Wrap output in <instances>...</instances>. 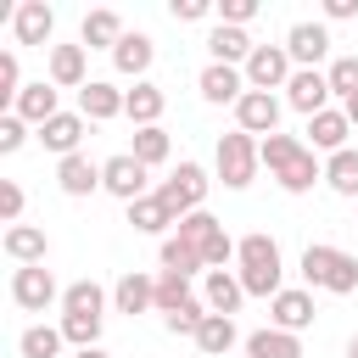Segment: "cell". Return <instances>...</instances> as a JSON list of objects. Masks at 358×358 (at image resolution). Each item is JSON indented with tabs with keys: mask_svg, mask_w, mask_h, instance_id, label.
I'll list each match as a JSON object with an SVG mask.
<instances>
[{
	"mask_svg": "<svg viewBox=\"0 0 358 358\" xmlns=\"http://www.w3.org/2000/svg\"><path fill=\"white\" fill-rule=\"evenodd\" d=\"M263 168H268V179L285 190V196H302V190H313L319 179H324V162L308 151V140H296V134H268L263 145Z\"/></svg>",
	"mask_w": 358,
	"mask_h": 358,
	"instance_id": "1",
	"label": "cell"
},
{
	"mask_svg": "<svg viewBox=\"0 0 358 358\" xmlns=\"http://www.w3.org/2000/svg\"><path fill=\"white\" fill-rule=\"evenodd\" d=\"M235 263H241L235 274H241L246 296H268V302H274V296L285 291V285H280L285 268H280V241H274V235H263V229L241 235V241H235Z\"/></svg>",
	"mask_w": 358,
	"mask_h": 358,
	"instance_id": "2",
	"label": "cell"
},
{
	"mask_svg": "<svg viewBox=\"0 0 358 358\" xmlns=\"http://www.w3.org/2000/svg\"><path fill=\"white\" fill-rule=\"evenodd\" d=\"M302 280L308 291H330V296H352L358 291V257L341 252V246H308L302 252Z\"/></svg>",
	"mask_w": 358,
	"mask_h": 358,
	"instance_id": "3",
	"label": "cell"
},
{
	"mask_svg": "<svg viewBox=\"0 0 358 358\" xmlns=\"http://www.w3.org/2000/svg\"><path fill=\"white\" fill-rule=\"evenodd\" d=\"M263 140H252L246 129H229V134H218V179L229 185V190H246L252 179H257V162H263V151H257Z\"/></svg>",
	"mask_w": 358,
	"mask_h": 358,
	"instance_id": "4",
	"label": "cell"
},
{
	"mask_svg": "<svg viewBox=\"0 0 358 358\" xmlns=\"http://www.w3.org/2000/svg\"><path fill=\"white\" fill-rule=\"evenodd\" d=\"M173 235H179L185 246H196L207 268H224V263L235 257V241L224 235V224H218L207 207H201V213H190V218H179V229H173Z\"/></svg>",
	"mask_w": 358,
	"mask_h": 358,
	"instance_id": "5",
	"label": "cell"
},
{
	"mask_svg": "<svg viewBox=\"0 0 358 358\" xmlns=\"http://www.w3.org/2000/svg\"><path fill=\"white\" fill-rule=\"evenodd\" d=\"M207 185H213V179H207V168H201V162H179V168L157 185V196L168 201V213H173V218H190V213H201Z\"/></svg>",
	"mask_w": 358,
	"mask_h": 358,
	"instance_id": "6",
	"label": "cell"
},
{
	"mask_svg": "<svg viewBox=\"0 0 358 358\" xmlns=\"http://www.w3.org/2000/svg\"><path fill=\"white\" fill-rule=\"evenodd\" d=\"M241 73H246V90H268V95H274V90H285V84H291L296 62H291V50H285V45H257V50H252V62H246Z\"/></svg>",
	"mask_w": 358,
	"mask_h": 358,
	"instance_id": "7",
	"label": "cell"
},
{
	"mask_svg": "<svg viewBox=\"0 0 358 358\" xmlns=\"http://www.w3.org/2000/svg\"><path fill=\"white\" fill-rule=\"evenodd\" d=\"M145 179H151V168L134 162V151H117V157L101 162V190H112L117 201H140V196H151Z\"/></svg>",
	"mask_w": 358,
	"mask_h": 358,
	"instance_id": "8",
	"label": "cell"
},
{
	"mask_svg": "<svg viewBox=\"0 0 358 358\" xmlns=\"http://www.w3.org/2000/svg\"><path fill=\"white\" fill-rule=\"evenodd\" d=\"M56 296H62V285H56V274H50L45 263H28V268H17V274H11V302H17V308L45 313Z\"/></svg>",
	"mask_w": 358,
	"mask_h": 358,
	"instance_id": "9",
	"label": "cell"
},
{
	"mask_svg": "<svg viewBox=\"0 0 358 358\" xmlns=\"http://www.w3.org/2000/svg\"><path fill=\"white\" fill-rule=\"evenodd\" d=\"M235 129H246L252 140L280 134V101H274L268 90H246V95L235 101Z\"/></svg>",
	"mask_w": 358,
	"mask_h": 358,
	"instance_id": "10",
	"label": "cell"
},
{
	"mask_svg": "<svg viewBox=\"0 0 358 358\" xmlns=\"http://www.w3.org/2000/svg\"><path fill=\"white\" fill-rule=\"evenodd\" d=\"M11 112L22 117V123H34V129H45L56 112H62V90L50 84V78H34V84H22V95L11 101Z\"/></svg>",
	"mask_w": 358,
	"mask_h": 358,
	"instance_id": "11",
	"label": "cell"
},
{
	"mask_svg": "<svg viewBox=\"0 0 358 358\" xmlns=\"http://www.w3.org/2000/svg\"><path fill=\"white\" fill-rule=\"evenodd\" d=\"M285 101H291L302 117H319V112H324V101H330V78H324L319 67H296V73H291V84H285Z\"/></svg>",
	"mask_w": 358,
	"mask_h": 358,
	"instance_id": "12",
	"label": "cell"
},
{
	"mask_svg": "<svg viewBox=\"0 0 358 358\" xmlns=\"http://www.w3.org/2000/svg\"><path fill=\"white\" fill-rule=\"evenodd\" d=\"M313 291H296V285H285L274 302H268V319H274V330H291V336H302L308 324H313Z\"/></svg>",
	"mask_w": 358,
	"mask_h": 358,
	"instance_id": "13",
	"label": "cell"
},
{
	"mask_svg": "<svg viewBox=\"0 0 358 358\" xmlns=\"http://www.w3.org/2000/svg\"><path fill=\"white\" fill-rule=\"evenodd\" d=\"M11 34H17V45H50L56 11H50L45 0H22V6L11 11Z\"/></svg>",
	"mask_w": 358,
	"mask_h": 358,
	"instance_id": "14",
	"label": "cell"
},
{
	"mask_svg": "<svg viewBox=\"0 0 358 358\" xmlns=\"http://www.w3.org/2000/svg\"><path fill=\"white\" fill-rule=\"evenodd\" d=\"M285 50H291L296 67H319V62L330 56V28H324V22H291Z\"/></svg>",
	"mask_w": 358,
	"mask_h": 358,
	"instance_id": "15",
	"label": "cell"
},
{
	"mask_svg": "<svg viewBox=\"0 0 358 358\" xmlns=\"http://www.w3.org/2000/svg\"><path fill=\"white\" fill-rule=\"evenodd\" d=\"M196 84H201V101H213V106H235L246 95V73L241 67H224V62H207Z\"/></svg>",
	"mask_w": 358,
	"mask_h": 358,
	"instance_id": "16",
	"label": "cell"
},
{
	"mask_svg": "<svg viewBox=\"0 0 358 358\" xmlns=\"http://www.w3.org/2000/svg\"><path fill=\"white\" fill-rule=\"evenodd\" d=\"M123 106H129V90H117V84H106V78H90V84L78 90V112H84L90 123L123 117Z\"/></svg>",
	"mask_w": 358,
	"mask_h": 358,
	"instance_id": "17",
	"label": "cell"
},
{
	"mask_svg": "<svg viewBox=\"0 0 358 358\" xmlns=\"http://www.w3.org/2000/svg\"><path fill=\"white\" fill-rule=\"evenodd\" d=\"M201 302H207V313H224V319H235V308L246 302V285H241V274H229V268H207V280H201Z\"/></svg>",
	"mask_w": 358,
	"mask_h": 358,
	"instance_id": "18",
	"label": "cell"
},
{
	"mask_svg": "<svg viewBox=\"0 0 358 358\" xmlns=\"http://www.w3.org/2000/svg\"><path fill=\"white\" fill-rule=\"evenodd\" d=\"M84 112H56L45 129H39V145L56 151V157H78V140H84Z\"/></svg>",
	"mask_w": 358,
	"mask_h": 358,
	"instance_id": "19",
	"label": "cell"
},
{
	"mask_svg": "<svg viewBox=\"0 0 358 358\" xmlns=\"http://www.w3.org/2000/svg\"><path fill=\"white\" fill-rule=\"evenodd\" d=\"M347 134H352V123H347V112H336V106H324L319 117H308V151H347Z\"/></svg>",
	"mask_w": 358,
	"mask_h": 358,
	"instance_id": "20",
	"label": "cell"
},
{
	"mask_svg": "<svg viewBox=\"0 0 358 358\" xmlns=\"http://www.w3.org/2000/svg\"><path fill=\"white\" fill-rule=\"evenodd\" d=\"M112 308H117V313H129V319H134V313H145V308H157V280H151V274H140V268H129V274L112 285Z\"/></svg>",
	"mask_w": 358,
	"mask_h": 358,
	"instance_id": "21",
	"label": "cell"
},
{
	"mask_svg": "<svg viewBox=\"0 0 358 358\" xmlns=\"http://www.w3.org/2000/svg\"><path fill=\"white\" fill-rule=\"evenodd\" d=\"M78 45L84 50H117L123 45V17L117 11H84V28H78Z\"/></svg>",
	"mask_w": 358,
	"mask_h": 358,
	"instance_id": "22",
	"label": "cell"
},
{
	"mask_svg": "<svg viewBox=\"0 0 358 358\" xmlns=\"http://www.w3.org/2000/svg\"><path fill=\"white\" fill-rule=\"evenodd\" d=\"M56 185H62V196H95L101 190V162H90L84 151L78 157H62L56 162Z\"/></svg>",
	"mask_w": 358,
	"mask_h": 358,
	"instance_id": "23",
	"label": "cell"
},
{
	"mask_svg": "<svg viewBox=\"0 0 358 358\" xmlns=\"http://www.w3.org/2000/svg\"><path fill=\"white\" fill-rule=\"evenodd\" d=\"M0 246H6V257H11L17 268H28V263H45V257H50V241H45V229H34V224H11Z\"/></svg>",
	"mask_w": 358,
	"mask_h": 358,
	"instance_id": "24",
	"label": "cell"
},
{
	"mask_svg": "<svg viewBox=\"0 0 358 358\" xmlns=\"http://www.w3.org/2000/svg\"><path fill=\"white\" fill-rule=\"evenodd\" d=\"M50 84H56V90H84V84H90L84 45H50Z\"/></svg>",
	"mask_w": 358,
	"mask_h": 358,
	"instance_id": "25",
	"label": "cell"
},
{
	"mask_svg": "<svg viewBox=\"0 0 358 358\" xmlns=\"http://www.w3.org/2000/svg\"><path fill=\"white\" fill-rule=\"evenodd\" d=\"M207 50H213V62H224V67H246L257 45L246 39V28H224V22H218V28L207 34Z\"/></svg>",
	"mask_w": 358,
	"mask_h": 358,
	"instance_id": "26",
	"label": "cell"
},
{
	"mask_svg": "<svg viewBox=\"0 0 358 358\" xmlns=\"http://www.w3.org/2000/svg\"><path fill=\"white\" fill-rule=\"evenodd\" d=\"M151 56H157V45H151V34H123V45L112 50V67L123 73V78H145V67H151Z\"/></svg>",
	"mask_w": 358,
	"mask_h": 358,
	"instance_id": "27",
	"label": "cell"
},
{
	"mask_svg": "<svg viewBox=\"0 0 358 358\" xmlns=\"http://www.w3.org/2000/svg\"><path fill=\"white\" fill-rule=\"evenodd\" d=\"M162 106H168V95H162V90L151 84V78H140V84L129 90V106H123V117H129L134 129H157Z\"/></svg>",
	"mask_w": 358,
	"mask_h": 358,
	"instance_id": "28",
	"label": "cell"
},
{
	"mask_svg": "<svg viewBox=\"0 0 358 358\" xmlns=\"http://www.w3.org/2000/svg\"><path fill=\"white\" fill-rule=\"evenodd\" d=\"M129 224L140 229V235H162V229H179V218L168 213V201L151 190V196H140V201H129Z\"/></svg>",
	"mask_w": 358,
	"mask_h": 358,
	"instance_id": "29",
	"label": "cell"
},
{
	"mask_svg": "<svg viewBox=\"0 0 358 358\" xmlns=\"http://www.w3.org/2000/svg\"><path fill=\"white\" fill-rule=\"evenodd\" d=\"M235 341H241V330H235V319H224V313H207L201 330H196V352H201V358H224Z\"/></svg>",
	"mask_w": 358,
	"mask_h": 358,
	"instance_id": "30",
	"label": "cell"
},
{
	"mask_svg": "<svg viewBox=\"0 0 358 358\" xmlns=\"http://www.w3.org/2000/svg\"><path fill=\"white\" fill-rule=\"evenodd\" d=\"M246 358H302V341L291 336V330H252L246 336Z\"/></svg>",
	"mask_w": 358,
	"mask_h": 358,
	"instance_id": "31",
	"label": "cell"
},
{
	"mask_svg": "<svg viewBox=\"0 0 358 358\" xmlns=\"http://www.w3.org/2000/svg\"><path fill=\"white\" fill-rule=\"evenodd\" d=\"M62 341H67L62 324H28V330L17 336V352H22V358H56Z\"/></svg>",
	"mask_w": 358,
	"mask_h": 358,
	"instance_id": "32",
	"label": "cell"
},
{
	"mask_svg": "<svg viewBox=\"0 0 358 358\" xmlns=\"http://www.w3.org/2000/svg\"><path fill=\"white\" fill-rule=\"evenodd\" d=\"M324 185H330L336 196H352V201H358V151H352V145L324 162Z\"/></svg>",
	"mask_w": 358,
	"mask_h": 358,
	"instance_id": "33",
	"label": "cell"
},
{
	"mask_svg": "<svg viewBox=\"0 0 358 358\" xmlns=\"http://www.w3.org/2000/svg\"><path fill=\"white\" fill-rule=\"evenodd\" d=\"M106 308V291L95 285V280H73L67 291H62V313H101ZM106 319V313H101Z\"/></svg>",
	"mask_w": 358,
	"mask_h": 358,
	"instance_id": "34",
	"label": "cell"
},
{
	"mask_svg": "<svg viewBox=\"0 0 358 358\" xmlns=\"http://www.w3.org/2000/svg\"><path fill=\"white\" fill-rule=\"evenodd\" d=\"M168 151H173V140H168L162 123H157V129H134V162L157 168V162H168Z\"/></svg>",
	"mask_w": 358,
	"mask_h": 358,
	"instance_id": "35",
	"label": "cell"
},
{
	"mask_svg": "<svg viewBox=\"0 0 358 358\" xmlns=\"http://www.w3.org/2000/svg\"><path fill=\"white\" fill-rule=\"evenodd\" d=\"M162 268H168V274H185V280H190V274H201L207 263H201V252H196V246H185L179 235H168V241H162Z\"/></svg>",
	"mask_w": 358,
	"mask_h": 358,
	"instance_id": "36",
	"label": "cell"
},
{
	"mask_svg": "<svg viewBox=\"0 0 358 358\" xmlns=\"http://www.w3.org/2000/svg\"><path fill=\"white\" fill-rule=\"evenodd\" d=\"M185 302H196V296H190V280H185V274H168V268H162V274H157V313L168 319V313H179Z\"/></svg>",
	"mask_w": 358,
	"mask_h": 358,
	"instance_id": "37",
	"label": "cell"
},
{
	"mask_svg": "<svg viewBox=\"0 0 358 358\" xmlns=\"http://www.w3.org/2000/svg\"><path fill=\"white\" fill-rule=\"evenodd\" d=\"M101 324H106L101 313H62V336H67L78 352H84V347H101Z\"/></svg>",
	"mask_w": 358,
	"mask_h": 358,
	"instance_id": "38",
	"label": "cell"
},
{
	"mask_svg": "<svg viewBox=\"0 0 358 358\" xmlns=\"http://www.w3.org/2000/svg\"><path fill=\"white\" fill-rule=\"evenodd\" d=\"M324 78H330V95H341V101L358 95V56H336Z\"/></svg>",
	"mask_w": 358,
	"mask_h": 358,
	"instance_id": "39",
	"label": "cell"
},
{
	"mask_svg": "<svg viewBox=\"0 0 358 358\" xmlns=\"http://www.w3.org/2000/svg\"><path fill=\"white\" fill-rule=\"evenodd\" d=\"M22 140H28V123H22L17 112H6V117H0V151L11 157V151H22Z\"/></svg>",
	"mask_w": 358,
	"mask_h": 358,
	"instance_id": "40",
	"label": "cell"
},
{
	"mask_svg": "<svg viewBox=\"0 0 358 358\" xmlns=\"http://www.w3.org/2000/svg\"><path fill=\"white\" fill-rule=\"evenodd\" d=\"M0 218H6V229L22 218V185L17 179H0Z\"/></svg>",
	"mask_w": 358,
	"mask_h": 358,
	"instance_id": "41",
	"label": "cell"
},
{
	"mask_svg": "<svg viewBox=\"0 0 358 358\" xmlns=\"http://www.w3.org/2000/svg\"><path fill=\"white\" fill-rule=\"evenodd\" d=\"M257 17V0H224V28H246Z\"/></svg>",
	"mask_w": 358,
	"mask_h": 358,
	"instance_id": "42",
	"label": "cell"
},
{
	"mask_svg": "<svg viewBox=\"0 0 358 358\" xmlns=\"http://www.w3.org/2000/svg\"><path fill=\"white\" fill-rule=\"evenodd\" d=\"M17 95H22V84H17V56L6 50V56H0V101H17Z\"/></svg>",
	"mask_w": 358,
	"mask_h": 358,
	"instance_id": "43",
	"label": "cell"
},
{
	"mask_svg": "<svg viewBox=\"0 0 358 358\" xmlns=\"http://www.w3.org/2000/svg\"><path fill=\"white\" fill-rule=\"evenodd\" d=\"M168 11H173V22H201V17L213 11V6H207V0H173Z\"/></svg>",
	"mask_w": 358,
	"mask_h": 358,
	"instance_id": "44",
	"label": "cell"
},
{
	"mask_svg": "<svg viewBox=\"0 0 358 358\" xmlns=\"http://www.w3.org/2000/svg\"><path fill=\"white\" fill-rule=\"evenodd\" d=\"M324 17L330 22H347V17H358V0H324Z\"/></svg>",
	"mask_w": 358,
	"mask_h": 358,
	"instance_id": "45",
	"label": "cell"
},
{
	"mask_svg": "<svg viewBox=\"0 0 358 358\" xmlns=\"http://www.w3.org/2000/svg\"><path fill=\"white\" fill-rule=\"evenodd\" d=\"M341 112H347V123H358V95H347V101H341Z\"/></svg>",
	"mask_w": 358,
	"mask_h": 358,
	"instance_id": "46",
	"label": "cell"
},
{
	"mask_svg": "<svg viewBox=\"0 0 358 358\" xmlns=\"http://www.w3.org/2000/svg\"><path fill=\"white\" fill-rule=\"evenodd\" d=\"M73 358H106V352H101V347H84V352H73Z\"/></svg>",
	"mask_w": 358,
	"mask_h": 358,
	"instance_id": "47",
	"label": "cell"
},
{
	"mask_svg": "<svg viewBox=\"0 0 358 358\" xmlns=\"http://www.w3.org/2000/svg\"><path fill=\"white\" fill-rule=\"evenodd\" d=\"M347 358H358V336H352V341H347Z\"/></svg>",
	"mask_w": 358,
	"mask_h": 358,
	"instance_id": "48",
	"label": "cell"
}]
</instances>
